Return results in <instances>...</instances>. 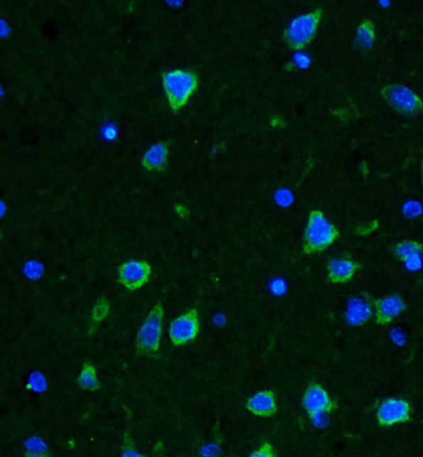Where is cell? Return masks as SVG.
<instances>
[{
	"instance_id": "cell-11",
	"label": "cell",
	"mask_w": 423,
	"mask_h": 457,
	"mask_svg": "<svg viewBox=\"0 0 423 457\" xmlns=\"http://www.w3.org/2000/svg\"><path fill=\"white\" fill-rule=\"evenodd\" d=\"M361 266V263L353 260L350 256L331 258L326 263L328 280L336 285L350 283Z\"/></svg>"
},
{
	"instance_id": "cell-1",
	"label": "cell",
	"mask_w": 423,
	"mask_h": 457,
	"mask_svg": "<svg viewBox=\"0 0 423 457\" xmlns=\"http://www.w3.org/2000/svg\"><path fill=\"white\" fill-rule=\"evenodd\" d=\"M161 83L171 112L176 113L184 108L198 91L199 76L189 68H174L163 73Z\"/></svg>"
},
{
	"instance_id": "cell-15",
	"label": "cell",
	"mask_w": 423,
	"mask_h": 457,
	"mask_svg": "<svg viewBox=\"0 0 423 457\" xmlns=\"http://www.w3.org/2000/svg\"><path fill=\"white\" fill-rule=\"evenodd\" d=\"M375 40H376V29H375L374 21L371 19L361 20L360 24L358 25L355 39H354L356 49L365 53L370 51L374 46Z\"/></svg>"
},
{
	"instance_id": "cell-16",
	"label": "cell",
	"mask_w": 423,
	"mask_h": 457,
	"mask_svg": "<svg viewBox=\"0 0 423 457\" xmlns=\"http://www.w3.org/2000/svg\"><path fill=\"white\" fill-rule=\"evenodd\" d=\"M395 258L401 263H407L412 260L419 258L423 253V243L417 240H404L395 243L392 248Z\"/></svg>"
},
{
	"instance_id": "cell-14",
	"label": "cell",
	"mask_w": 423,
	"mask_h": 457,
	"mask_svg": "<svg viewBox=\"0 0 423 457\" xmlns=\"http://www.w3.org/2000/svg\"><path fill=\"white\" fill-rule=\"evenodd\" d=\"M169 159V145L161 141L144 153L141 158V167L148 172H163L166 169Z\"/></svg>"
},
{
	"instance_id": "cell-19",
	"label": "cell",
	"mask_w": 423,
	"mask_h": 457,
	"mask_svg": "<svg viewBox=\"0 0 423 457\" xmlns=\"http://www.w3.org/2000/svg\"><path fill=\"white\" fill-rule=\"evenodd\" d=\"M119 457H149L146 455H143V453H138L136 451V446H134V443L132 440L131 434L127 431L124 435H123V443H122V450H121V456Z\"/></svg>"
},
{
	"instance_id": "cell-25",
	"label": "cell",
	"mask_w": 423,
	"mask_h": 457,
	"mask_svg": "<svg viewBox=\"0 0 423 457\" xmlns=\"http://www.w3.org/2000/svg\"><path fill=\"white\" fill-rule=\"evenodd\" d=\"M421 182H422V185H423V158H422V163H421Z\"/></svg>"
},
{
	"instance_id": "cell-7",
	"label": "cell",
	"mask_w": 423,
	"mask_h": 457,
	"mask_svg": "<svg viewBox=\"0 0 423 457\" xmlns=\"http://www.w3.org/2000/svg\"><path fill=\"white\" fill-rule=\"evenodd\" d=\"M151 266L146 260H128L119 265L117 283L127 291H138L149 283Z\"/></svg>"
},
{
	"instance_id": "cell-21",
	"label": "cell",
	"mask_w": 423,
	"mask_h": 457,
	"mask_svg": "<svg viewBox=\"0 0 423 457\" xmlns=\"http://www.w3.org/2000/svg\"><path fill=\"white\" fill-rule=\"evenodd\" d=\"M247 457H277V455L274 453L272 443L264 441L259 448H256Z\"/></svg>"
},
{
	"instance_id": "cell-23",
	"label": "cell",
	"mask_w": 423,
	"mask_h": 457,
	"mask_svg": "<svg viewBox=\"0 0 423 457\" xmlns=\"http://www.w3.org/2000/svg\"><path fill=\"white\" fill-rule=\"evenodd\" d=\"M379 220H374V221H370L368 224L363 225V226H359V228H355V233L358 236H368L371 233H374L375 230H378L379 228Z\"/></svg>"
},
{
	"instance_id": "cell-24",
	"label": "cell",
	"mask_w": 423,
	"mask_h": 457,
	"mask_svg": "<svg viewBox=\"0 0 423 457\" xmlns=\"http://www.w3.org/2000/svg\"><path fill=\"white\" fill-rule=\"evenodd\" d=\"M24 457H51V453L49 451H29V450H26Z\"/></svg>"
},
{
	"instance_id": "cell-9",
	"label": "cell",
	"mask_w": 423,
	"mask_h": 457,
	"mask_svg": "<svg viewBox=\"0 0 423 457\" xmlns=\"http://www.w3.org/2000/svg\"><path fill=\"white\" fill-rule=\"evenodd\" d=\"M302 405L311 418L319 414L333 413L338 408L336 400L318 383H311L306 387L303 394Z\"/></svg>"
},
{
	"instance_id": "cell-10",
	"label": "cell",
	"mask_w": 423,
	"mask_h": 457,
	"mask_svg": "<svg viewBox=\"0 0 423 457\" xmlns=\"http://www.w3.org/2000/svg\"><path fill=\"white\" fill-rule=\"evenodd\" d=\"M373 303L375 307V322L378 326H389L407 308L404 298L399 295H389L378 300L373 298Z\"/></svg>"
},
{
	"instance_id": "cell-22",
	"label": "cell",
	"mask_w": 423,
	"mask_h": 457,
	"mask_svg": "<svg viewBox=\"0 0 423 457\" xmlns=\"http://www.w3.org/2000/svg\"><path fill=\"white\" fill-rule=\"evenodd\" d=\"M25 446H26V450H29V451H49L44 440L40 438H28Z\"/></svg>"
},
{
	"instance_id": "cell-3",
	"label": "cell",
	"mask_w": 423,
	"mask_h": 457,
	"mask_svg": "<svg viewBox=\"0 0 423 457\" xmlns=\"http://www.w3.org/2000/svg\"><path fill=\"white\" fill-rule=\"evenodd\" d=\"M323 15L324 9L319 6L296 16L283 31V41L288 48L294 51L306 49L316 38Z\"/></svg>"
},
{
	"instance_id": "cell-5",
	"label": "cell",
	"mask_w": 423,
	"mask_h": 457,
	"mask_svg": "<svg viewBox=\"0 0 423 457\" xmlns=\"http://www.w3.org/2000/svg\"><path fill=\"white\" fill-rule=\"evenodd\" d=\"M380 95L395 112L407 117L423 116V98L412 88L394 83L380 88Z\"/></svg>"
},
{
	"instance_id": "cell-8",
	"label": "cell",
	"mask_w": 423,
	"mask_h": 457,
	"mask_svg": "<svg viewBox=\"0 0 423 457\" xmlns=\"http://www.w3.org/2000/svg\"><path fill=\"white\" fill-rule=\"evenodd\" d=\"M412 419V406L407 400L389 398L380 403L376 410V421L380 428H391L400 424L409 423Z\"/></svg>"
},
{
	"instance_id": "cell-4",
	"label": "cell",
	"mask_w": 423,
	"mask_h": 457,
	"mask_svg": "<svg viewBox=\"0 0 423 457\" xmlns=\"http://www.w3.org/2000/svg\"><path fill=\"white\" fill-rule=\"evenodd\" d=\"M163 321L164 308L161 303H156V306L148 312L136 333V350L138 354L153 355L158 353L161 348Z\"/></svg>"
},
{
	"instance_id": "cell-2",
	"label": "cell",
	"mask_w": 423,
	"mask_h": 457,
	"mask_svg": "<svg viewBox=\"0 0 423 457\" xmlns=\"http://www.w3.org/2000/svg\"><path fill=\"white\" fill-rule=\"evenodd\" d=\"M339 238V228L326 219V214L319 209L311 210L303 233V253L314 255L324 253Z\"/></svg>"
},
{
	"instance_id": "cell-18",
	"label": "cell",
	"mask_w": 423,
	"mask_h": 457,
	"mask_svg": "<svg viewBox=\"0 0 423 457\" xmlns=\"http://www.w3.org/2000/svg\"><path fill=\"white\" fill-rule=\"evenodd\" d=\"M111 310L109 302H108L106 297H101L93 306L92 312H91V318H90V323L92 327V331L97 327L98 323H101L103 320H106Z\"/></svg>"
},
{
	"instance_id": "cell-12",
	"label": "cell",
	"mask_w": 423,
	"mask_h": 457,
	"mask_svg": "<svg viewBox=\"0 0 423 457\" xmlns=\"http://www.w3.org/2000/svg\"><path fill=\"white\" fill-rule=\"evenodd\" d=\"M245 408L253 416L272 418L277 413L276 394L272 390H259L246 400Z\"/></svg>"
},
{
	"instance_id": "cell-6",
	"label": "cell",
	"mask_w": 423,
	"mask_h": 457,
	"mask_svg": "<svg viewBox=\"0 0 423 457\" xmlns=\"http://www.w3.org/2000/svg\"><path fill=\"white\" fill-rule=\"evenodd\" d=\"M200 333L199 311L190 308L174 318L169 326V338L174 347H183L196 340Z\"/></svg>"
},
{
	"instance_id": "cell-17",
	"label": "cell",
	"mask_w": 423,
	"mask_h": 457,
	"mask_svg": "<svg viewBox=\"0 0 423 457\" xmlns=\"http://www.w3.org/2000/svg\"><path fill=\"white\" fill-rule=\"evenodd\" d=\"M77 387L80 389L86 390V392H97L101 388V382L98 380L97 369L91 362H85L80 374H78Z\"/></svg>"
},
{
	"instance_id": "cell-26",
	"label": "cell",
	"mask_w": 423,
	"mask_h": 457,
	"mask_svg": "<svg viewBox=\"0 0 423 457\" xmlns=\"http://www.w3.org/2000/svg\"><path fill=\"white\" fill-rule=\"evenodd\" d=\"M181 457H184V456H181Z\"/></svg>"
},
{
	"instance_id": "cell-13",
	"label": "cell",
	"mask_w": 423,
	"mask_h": 457,
	"mask_svg": "<svg viewBox=\"0 0 423 457\" xmlns=\"http://www.w3.org/2000/svg\"><path fill=\"white\" fill-rule=\"evenodd\" d=\"M373 298L365 295V298H353L346 311V321L350 327L365 326L373 318Z\"/></svg>"
},
{
	"instance_id": "cell-20",
	"label": "cell",
	"mask_w": 423,
	"mask_h": 457,
	"mask_svg": "<svg viewBox=\"0 0 423 457\" xmlns=\"http://www.w3.org/2000/svg\"><path fill=\"white\" fill-rule=\"evenodd\" d=\"M199 457H221L223 456V450H221V441L215 440L213 443H205L201 446L198 453Z\"/></svg>"
}]
</instances>
